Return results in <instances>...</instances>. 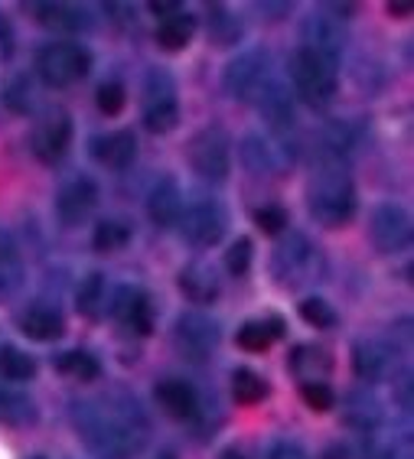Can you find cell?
<instances>
[{
  "label": "cell",
  "instance_id": "6da1fadb",
  "mask_svg": "<svg viewBox=\"0 0 414 459\" xmlns=\"http://www.w3.org/2000/svg\"><path fill=\"white\" fill-rule=\"evenodd\" d=\"M79 433L98 459H134L147 443V417L137 401L111 394L79 407Z\"/></svg>",
  "mask_w": 414,
  "mask_h": 459
},
{
  "label": "cell",
  "instance_id": "7a4b0ae2",
  "mask_svg": "<svg viewBox=\"0 0 414 459\" xmlns=\"http://www.w3.org/2000/svg\"><path fill=\"white\" fill-rule=\"evenodd\" d=\"M307 209L323 229H343L356 215V186L339 163L320 167L307 186Z\"/></svg>",
  "mask_w": 414,
  "mask_h": 459
},
{
  "label": "cell",
  "instance_id": "3957f363",
  "mask_svg": "<svg viewBox=\"0 0 414 459\" xmlns=\"http://www.w3.org/2000/svg\"><path fill=\"white\" fill-rule=\"evenodd\" d=\"M287 69H291V82H294V91H297L310 108H323L333 101L336 95V65L323 56L310 53L300 46L297 53L291 56L287 62Z\"/></svg>",
  "mask_w": 414,
  "mask_h": 459
},
{
  "label": "cell",
  "instance_id": "277c9868",
  "mask_svg": "<svg viewBox=\"0 0 414 459\" xmlns=\"http://www.w3.org/2000/svg\"><path fill=\"white\" fill-rule=\"evenodd\" d=\"M36 69L43 75V82L49 89H69L75 82H82L92 69V56L82 43L72 39H59L40 49L36 56Z\"/></svg>",
  "mask_w": 414,
  "mask_h": 459
},
{
  "label": "cell",
  "instance_id": "5b68a950",
  "mask_svg": "<svg viewBox=\"0 0 414 459\" xmlns=\"http://www.w3.org/2000/svg\"><path fill=\"white\" fill-rule=\"evenodd\" d=\"M320 267V257H317V247L310 245L304 235L291 231V235H284L277 245H274V255H271V271L277 277V283L284 287H300V283L313 281V271Z\"/></svg>",
  "mask_w": 414,
  "mask_h": 459
},
{
  "label": "cell",
  "instance_id": "8992f818",
  "mask_svg": "<svg viewBox=\"0 0 414 459\" xmlns=\"http://www.w3.org/2000/svg\"><path fill=\"white\" fill-rule=\"evenodd\" d=\"M180 121V101L177 85L170 79V72L154 69L144 85V127L150 134H167Z\"/></svg>",
  "mask_w": 414,
  "mask_h": 459
},
{
  "label": "cell",
  "instance_id": "52a82bcc",
  "mask_svg": "<svg viewBox=\"0 0 414 459\" xmlns=\"http://www.w3.org/2000/svg\"><path fill=\"white\" fill-rule=\"evenodd\" d=\"M229 134L222 127H206L189 143V163L206 183H222L232 169V147Z\"/></svg>",
  "mask_w": 414,
  "mask_h": 459
},
{
  "label": "cell",
  "instance_id": "ba28073f",
  "mask_svg": "<svg viewBox=\"0 0 414 459\" xmlns=\"http://www.w3.org/2000/svg\"><path fill=\"white\" fill-rule=\"evenodd\" d=\"M225 209H222L216 199H199V203L186 205L180 212V229H183V238L193 247H212L219 245L222 235H225Z\"/></svg>",
  "mask_w": 414,
  "mask_h": 459
},
{
  "label": "cell",
  "instance_id": "9c48e42d",
  "mask_svg": "<svg viewBox=\"0 0 414 459\" xmlns=\"http://www.w3.org/2000/svg\"><path fill=\"white\" fill-rule=\"evenodd\" d=\"M173 345L177 352L193 359V362H203L216 352L219 345V326L216 319H209L206 313H180L177 326H173Z\"/></svg>",
  "mask_w": 414,
  "mask_h": 459
},
{
  "label": "cell",
  "instance_id": "30bf717a",
  "mask_svg": "<svg viewBox=\"0 0 414 459\" xmlns=\"http://www.w3.org/2000/svg\"><path fill=\"white\" fill-rule=\"evenodd\" d=\"M72 143V121L66 111L59 108H49L43 117H36L33 134H30V147H33L36 160L43 163H59L66 157Z\"/></svg>",
  "mask_w": 414,
  "mask_h": 459
},
{
  "label": "cell",
  "instance_id": "8fae6325",
  "mask_svg": "<svg viewBox=\"0 0 414 459\" xmlns=\"http://www.w3.org/2000/svg\"><path fill=\"white\" fill-rule=\"evenodd\" d=\"M271 79V65H268L265 49H251V53L238 56L235 62H229V69L222 75V85L232 98L238 101H251L261 91V85Z\"/></svg>",
  "mask_w": 414,
  "mask_h": 459
},
{
  "label": "cell",
  "instance_id": "7c38bea8",
  "mask_svg": "<svg viewBox=\"0 0 414 459\" xmlns=\"http://www.w3.org/2000/svg\"><path fill=\"white\" fill-rule=\"evenodd\" d=\"M369 235H372L375 251H382V255H398V251H405V247L411 245V219H408V212L401 205L385 203L372 212Z\"/></svg>",
  "mask_w": 414,
  "mask_h": 459
},
{
  "label": "cell",
  "instance_id": "4fadbf2b",
  "mask_svg": "<svg viewBox=\"0 0 414 459\" xmlns=\"http://www.w3.org/2000/svg\"><path fill=\"white\" fill-rule=\"evenodd\" d=\"M108 309H111V316L124 329H131L137 336H150V329H154V303H150V297L141 287H131V283L118 287L108 297Z\"/></svg>",
  "mask_w": 414,
  "mask_h": 459
},
{
  "label": "cell",
  "instance_id": "5bb4252c",
  "mask_svg": "<svg viewBox=\"0 0 414 459\" xmlns=\"http://www.w3.org/2000/svg\"><path fill=\"white\" fill-rule=\"evenodd\" d=\"M98 205V186L89 177H72L56 195V212H59L62 225H82L89 219L92 209Z\"/></svg>",
  "mask_w": 414,
  "mask_h": 459
},
{
  "label": "cell",
  "instance_id": "9a60e30c",
  "mask_svg": "<svg viewBox=\"0 0 414 459\" xmlns=\"http://www.w3.org/2000/svg\"><path fill=\"white\" fill-rule=\"evenodd\" d=\"M300 39H304V49L323 56L336 65L339 56H343V30L336 27L333 20H326L323 13H310L304 20V30H300Z\"/></svg>",
  "mask_w": 414,
  "mask_h": 459
},
{
  "label": "cell",
  "instance_id": "2e32d148",
  "mask_svg": "<svg viewBox=\"0 0 414 459\" xmlns=\"http://www.w3.org/2000/svg\"><path fill=\"white\" fill-rule=\"evenodd\" d=\"M147 212H150V221H154L157 229H170V225H177L180 212H183V193H180L177 179L173 177L157 179V186L150 189Z\"/></svg>",
  "mask_w": 414,
  "mask_h": 459
},
{
  "label": "cell",
  "instance_id": "e0dca14e",
  "mask_svg": "<svg viewBox=\"0 0 414 459\" xmlns=\"http://www.w3.org/2000/svg\"><path fill=\"white\" fill-rule=\"evenodd\" d=\"M258 105V111L268 117V124H271L274 131H287L294 124V101H291V91L284 89L277 79H268L265 85H261V91H258L255 98H251Z\"/></svg>",
  "mask_w": 414,
  "mask_h": 459
},
{
  "label": "cell",
  "instance_id": "ac0fdd59",
  "mask_svg": "<svg viewBox=\"0 0 414 459\" xmlns=\"http://www.w3.org/2000/svg\"><path fill=\"white\" fill-rule=\"evenodd\" d=\"M92 157L108 169L131 167L134 157H137V137H134V131H115L105 134V137H95L92 141Z\"/></svg>",
  "mask_w": 414,
  "mask_h": 459
},
{
  "label": "cell",
  "instance_id": "d6986e66",
  "mask_svg": "<svg viewBox=\"0 0 414 459\" xmlns=\"http://www.w3.org/2000/svg\"><path fill=\"white\" fill-rule=\"evenodd\" d=\"M154 398H157L160 411L170 414L173 420H189V417H196V411H199V398H196L193 385H186V381H180V378L160 381L157 388H154Z\"/></svg>",
  "mask_w": 414,
  "mask_h": 459
},
{
  "label": "cell",
  "instance_id": "ffe728a7",
  "mask_svg": "<svg viewBox=\"0 0 414 459\" xmlns=\"http://www.w3.org/2000/svg\"><path fill=\"white\" fill-rule=\"evenodd\" d=\"M62 313L53 303H30L23 313H20V329L23 336L36 339V342H53L62 336Z\"/></svg>",
  "mask_w": 414,
  "mask_h": 459
},
{
  "label": "cell",
  "instance_id": "44dd1931",
  "mask_svg": "<svg viewBox=\"0 0 414 459\" xmlns=\"http://www.w3.org/2000/svg\"><path fill=\"white\" fill-rule=\"evenodd\" d=\"M180 290L193 303H216L219 297V277L206 261H189L180 271Z\"/></svg>",
  "mask_w": 414,
  "mask_h": 459
},
{
  "label": "cell",
  "instance_id": "7402d4cb",
  "mask_svg": "<svg viewBox=\"0 0 414 459\" xmlns=\"http://www.w3.org/2000/svg\"><path fill=\"white\" fill-rule=\"evenodd\" d=\"M353 368L362 381H382L392 368V352L379 339H362L353 349Z\"/></svg>",
  "mask_w": 414,
  "mask_h": 459
},
{
  "label": "cell",
  "instance_id": "603a6c76",
  "mask_svg": "<svg viewBox=\"0 0 414 459\" xmlns=\"http://www.w3.org/2000/svg\"><path fill=\"white\" fill-rule=\"evenodd\" d=\"M36 20L49 30H62V33H79L92 23L89 10L79 4H33Z\"/></svg>",
  "mask_w": 414,
  "mask_h": 459
},
{
  "label": "cell",
  "instance_id": "cb8c5ba5",
  "mask_svg": "<svg viewBox=\"0 0 414 459\" xmlns=\"http://www.w3.org/2000/svg\"><path fill=\"white\" fill-rule=\"evenodd\" d=\"M242 163H245V169L251 177H274V173H281V167H284L277 147L261 141L258 134H251V137L242 141Z\"/></svg>",
  "mask_w": 414,
  "mask_h": 459
},
{
  "label": "cell",
  "instance_id": "d4e9b609",
  "mask_svg": "<svg viewBox=\"0 0 414 459\" xmlns=\"http://www.w3.org/2000/svg\"><path fill=\"white\" fill-rule=\"evenodd\" d=\"M291 368L297 378H304V385H310V381H323L333 371V359L320 345H297L291 355Z\"/></svg>",
  "mask_w": 414,
  "mask_h": 459
},
{
  "label": "cell",
  "instance_id": "484cf974",
  "mask_svg": "<svg viewBox=\"0 0 414 459\" xmlns=\"http://www.w3.org/2000/svg\"><path fill=\"white\" fill-rule=\"evenodd\" d=\"M193 33H196V20L189 17L186 10H180L173 17L160 20L157 43H160V49H167V53H180V49H186V46L193 43Z\"/></svg>",
  "mask_w": 414,
  "mask_h": 459
},
{
  "label": "cell",
  "instance_id": "4316f807",
  "mask_svg": "<svg viewBox=\"0 0 414 459\" xmlns=\"http://www.w3.org/2000/svg\"><path fill=\"white\" fill-rule=\"evenodd\" d=\"M277 336H284L281 319H277V316L255 319V323H245V326L238 329V345H242L245 352H268Z\"/></svg>",
  "mask_w": 414,
  "mask_h": 459
},
{
  "label": "cell",
  "instance_id": "83f0119b",
  "mask_svg": "<svg viewBox=\"0 0 414 459\" xmlns=\"http://www.w3.org/2000/svg\"><path fill=\"white\" fill-rule=\"evenodd\" d=\"M36 420V404L13 388L0 385V424L4 427H30Z\"/></svg>",
  "mask_w": 414,
  "mask_h": 459
},
{
  "label": "cell",
  "instance_id": "f1b7e54d",
  "mask_svg": "<svg viewBox=\"0 0 414 459\" xmlns=\"http://www.w3.org/2000/svg\"><path fill=\"white\" fill-rule=\"evenodd\" d=\"M75 307H79V313H85V316H92V319L101 316V309L108 307V283L101 271H92V274L79 283Z\"/></svg>",
  "mask_w": 414,
  "mask_h": 459
},
{
  "label": "cell",
  "instance_id": "f546056e",
  "mask_svg": "<svg viewBox=\"0 0 414 459\" xmlns=\"http://www.w3.org/2000/svg\"><path fill=\"white\" fill-rule=\"evenodd\" d=\"M56 368H59L66 378H75V381H95L98 375H101V362H98L92 352H85V349H72V352L59 355V359H56Z\"/></svg>",
  "mask_w": 414,
  "mask_h": 459
},
{
  "label": "cell",
  "instance_id": "4dcf8cb0",
  "mask_svg": "<svg viewBox=\"0 0 414 459\" xmlns=\"http://www.w3.org/2000/svg\"><path fill=\"white\" fill-rule=\"evenodd\" d=\"M131 225L124 219H101L95 225V247L101 251V255H111V251H121V247H128V241H131Z\"/></svg>",
  "mask_w": 414,
  "mask_h": 459
},
{
  "label": "cell",
  "instance_id": "1f68e13d",
  "mask_svg": "<svg viewBox=\"0 0 414 459\" xmlns=\"http://www.w3.org/2000/svg\"><path fill=\"white\" fill-rule=\"evenodd\" d=\"M20 287V261H17V245L7 231L0 229V297H7L10 290Z\"/></svg>",
  "mask_w": 414,
  "mask_h": 459
},
{
  "label": "cell",
  "instance_id": "d6a6232c",
  "mask_svg": "<svg viewBox=\"0 0 414 459\" xmlns=\"http://www.w3.org/2000/svg\"><path fill=\"white\" fill-rule=\"evenodd\" d=\"M36 375V362L27 352H20L17 345L0 349V378L4 381H30Z\"/></svg>",
  "mask_w": 414,
  "mask_h": 459
},
{
  "label": "cell",
  "instance_id": "836d02e7",
  "mask_svg": "<svg viewBox=\"0 0 414 459\" xmlns=\"http://www.w3.org/2000/svg\"><path fill=\"white\" fill-rule=\"evenodd\" d=\"M209 39L216 46H235L242 39V23L225 7H209Z\"/></svg>",
  "mask_w": 414,
  "mask_h": 459
},
{
  "label": "cell",
  "instance_id": "e575fe53",
  "mask_svg": "<svg viewBox=\"0 0 414 459\" xmlns=\"http://www.w3.org/2000/svg\"><path fill=\"white\" fill-rule=\"evenodd\" d=\"M232 394H235L238 404H258V401L268 398V381L251 368H238L232 375Z\"/></svg>",
  "mask_w": 414,
  "mask_h": 459
},
{
  "label": "cell",
  "instance_id": "d590c367",
  "mask_svg": "<svg viewBox=\"0 0 414 459\" xmlns=\"http://www.w3.org/2000/svg\"><path fill=\"white\" fill-rule=\"evenodd\" d=\"M300 316H304L307 326H317V329L336 326V309L326 300H320V297H310V300L300 303Z\"/></svg>",
  "mask_w": 414,
  "mask_h": 459
},
{
  "label": "cell",
  "instance_id": "8d00e7d4",
  "mask_svg": "<svg viewBox=\"0 0 414 459\" xmlns=\"http://www.w3.org/2000/svg\"><path fill=\"white\" fill-rule=\"evenodd\" d=\"M300 398L307 401L310 411H320V414L336 404V394H333V388H330L326 381H310V385H300Z\"/></svg>",
  "mask_w": 414,
  "mask_h": 459
},
{
  "label": "cell",
  "instance_id": "74e56055",
  "mask_svg": "<svg viewBox=\"0 0 414 459\" xmlns=\"http://www.w3.org/2000/svg\"><path fill=\"white\" fill-rule=\"evenodd\" d=\"M225 267H229V274H235V277L248 274V267H251V238L232 241V247L225 251Z\"/></svg>",
  "mask_w": 414,
  "mask_h": 459
},
{
  "label": "cell",
  "instance_id": "f35d334b",
  "mask_svg": "<svg viewBox=\"0 0 414 459\" xmlns=\"http://www.w3.org/2000/svg\"><path fill=\"white\" fill-rule=\"evenodd\" d=\"M124 89L118 85V82H105L101 89H98V95H95V101H98V111L101 115H108V117H115V115H121V108H124Z\"/></svg>",
  "mask_w": 414,
  "mask_h": 459
},
{
  "label": "cell",
  "instance_id": "ab89813d",
  "mask_svg": "<svg viewBox=\"0 0 414 459\" xmlns=\"http://www.w3.org/2000/svg\"><path fill=\"white\" fill-rule=\"evenodd\" d=\"M255 221L265 235H281V231L287 229V212H284L281 205H265V209L255 212Z\"/></svg>",
  "mask_w": 414,
  "mask_h": 459
},
{
  "label": "cell",
  "instance_id": "60d3db41",
  "mask_svg": "<svg viewBox=\"0 0 414 459\" xmlns=\"http://www.w3.org/2000/svg\"><path fill=\"white\" fill-rule=\"evenodd\" d=\"M268 459H310L307 453L300 450L297 443H291V440H277L271 446V450H268Z\"/></svg>",
  "mask_w": 414,
  "mask_h": 459
},
{
  "label": "cell",
  "instance_id": "b9f144b4",
  "mask_svg": "<svg viewBox=\"0 0 414 459\" xmlns=\"http://www.w3.org/2000/svg\"><path fill=\"white\" fill-rule=\"evenodd\" d=\"M13 49H17V39H13V30H10L7 20H0V65H4V62H10V56H13Z\"/></svg>",
  "mask_w": 414,
  "mask_h": 459
},
{
  "label": "cell",
  "instance_id": "7bdbcfd3",
  "mask_svg": "<svg viewBox=\"0 0 414 459\" xmlns=\"http://www.w3.org/2000/svg\"><path fill=\"white\" fill-rule=\"evenodd\" d=\"M411 10H414V4H408V0H392V4H388V17L405 20V17H411Z\"/></svg>",
  "mask_w": 414,
  "mask_h": 459
},
{
  "label": "cell",
  "instance_id": "ee69618b",
  "mask_svg": "<svg viewBox=\"0 0 414 459\" xmlns=\"http://www.w3.org/2000/svg\"><path fill=\"white\" fill-rule=\"evenodd\" d=\"M150 10H154V13H163V17H173V13H180V10H183V4H170V0H154V4H150Z\"/></svg>",
  "mask_w": 414,
  "mask_h": 459
},
{
  "label": "cell",
  "instance_id": "f6af8a7d",
  "mask_svg": "<svg viewBox=\"0 0 414 459\" xmlns=\"http://www.w3.org/2000/svg\"><path fill=\"white\" fill-rule=\"evenodd\" d=\"M326 10H336L339 17H353L356 4H326Z\"/></svg>",
  "mask_w": 414,
  "mask_h": 459
},
{
  "label": "cell",
  "instance_id": "bcb514c9",
  "mask_svg": "<svg viewBox=\"0 0 414 459\" xmlns=\"http://www.w3.org/2000/svg\"><path fill=\"white\" fill-rule=\"evenodd\" d=\"M323 459H349V450H346V446H330Z\"/></svg>",
  "mask_w": 414,
  "mask_h": 459
},
{
  "label": "cell",
  "instance_id": "7dc6e473",
  "mask_svg": "<svg viewBox=\"0 0 414 459\" xmlns=\"http://www.w3.org/2000/svg\"><path fill=\"white\" fill-rule=\"evenodd\" d=\"M366 459H401V456H398L395 450H375L372 456H366Z\"/></svg>",
  "mask_w": 414,
  "mask_h": 459
},
{
  "label": "cell",
  "instance_id": "c3c4849f",
  "mask_svg": "<svg viewBox=\"0 0 414 459\" xmlns=\"http://www.w3.org/2000/svg\"><path fill=\"white\" fill-rule=\"evenodd\" d=\"M219 459H248V456H245V453H242V450H225Z\"/></svg>",
  "mask_w": 414,
  "mask_h": 459
},
{
  "label": "cell",
  "instance_id": "681fc988",
  "mask_svg": "<svg viewBox=\"0 0 414 459\" xmlns=\"http://www.w3.org/2000/svg\"><path fill=\"white\" fill-rule=\"evenodd\" d=\"M154 459H177V453H170V450H163V453H157Z\"/></svg>",
  "mask_w": 414,
  "mask_h": 459
}]
</instances>
